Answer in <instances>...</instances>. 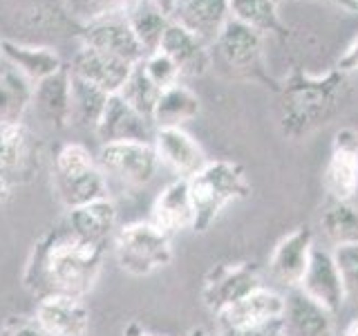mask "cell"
<instances>
[{"label":"cell","mask_w":358,"mask_h":336,"mask_svg":"<svg viewBox=\"0 0 358 336\" xmlns=\"http://www.w3.org/2000/svg\"><path fill=\"white\" fill-rule=\"evenodd\" d=\"M106 246L85 242L56 222L34 242L22 269V287L34 298L74 296L85 298L103 269Z\"/></svg>","instance_id":"cell-1"},{"label":"cell","mask_w":358,"mask_h":336,"mask_svg":"<svg viewBox=\"0 0 358 336\" xmlns=\"http://www.w3.org/2000/svg\"><path fill=\"white\" fill-rule=\"evenodd\" d=\"M278 94L280 132L291 141H300L341 117L350 108L354 88L350 74L338 67L324 74H309L302 67H294L278 85Z\"/></svg>","instance_id":"cell-2"},{"label":"cell","mask_w":358,"mask_h":336,"mask_svg":"<svg viewBox=\"0 0 358 336\" xmlns=\"http://www.w3.org/2000/svg\"><path fill=\"white\" fill-rule=\"evenodd\" d=\"M188 190L195 211L193 231L206 233L231 204L251 193V184L240 164L229 160H208L197 175L188 179Z\"/></svg>","instance_id":"cell-3"},{"label":"cell","mask_w":358,"mask_h":336,"mask_svg":"<svg viewBox=\"0 0 358 336\" xmlns=\"http://www.w3.org/2000/svg\"><path fill=\"white\" fill-rule=\"evenodd\" d=\"M52 186L65 211L108 195V182L96 164V155L78 141L63 144L54 155Z\"/></svg>","instance_id":"cell-4"},{"label":"cell","mask_w":358,"mask_h":336,"mask_svg":"<svg viewBox=\"0 0 358 336\" xmlns=\"http://www.w3.org/2000/svg\"><path fill=\"white\" fill-rule=\"evenodd\" d=\"M112 251L121 272L143 278L173 262V238L157 229L150 220H139L117 229L112 238Z\"/></svg>","instance_id":"cell-5"},{"label":"cell","mask_w":358,"mask_h":336,"mask_svg":"<svg viewBox=\"0 0 358 336\" xmlns=\"http://www.w3.org/2000/svg\"><path fill=\"white\" fill-rule=\"evenodd\" d=\"M262 34L244 22L231 18L220 31L213 48L217 50L220 59L233 74H238L246 81L262 83L264 88H273L278 92V83L266 72L264 50H262Z\"/></svg>","instance_id":"cell-6"},{"label":"cell","mask_w":358,"mask_h":336,"mask_svg":"<svg viewBox=\"0 0 358 336\" xmlns=\"http://www.w3.org/2000/svg\"><path fill=\"white\" fill-rule=\"evenodd\" d=\"M96 164L108 184L117 182L119 186L141 188L155 177L159 157L155 153L152 141H115L101 144Z\"/></svg>","instance_id":"cell-7"},{"label":"cell","mask_w":358,"mask_h":336,"mask_svg":"<svg viewBox=\"0 0 358 336\" xmlns=\"http://www.w3.org/2000/svg\"><path fill=\"white\" fill-rule=\"evenodd\" d=\"M43 160L41 141L22 121L0 123V182L9 188L36 177Z\"/></svg>","instance_id":"cell-8"},{"label":"cell","mask_w":358,"mask_h":336,"mask_svg":"<svg viewBox=\"0 0 358 336\" xmlns=\"http://www.w3.org/2000/svg\"><path fill=\"white\" fill-rule=\"evenodd\" d=\"M257 287H262V276L253 262H220L204 278L201 302L217 316Z\"/></svg>","instance_id":"cell-9"},{"label":"cell","mask_w":358,"mask_h":336,"mask_svg":"<svg viewBox=\"0 0 358 336\" xmlns=\"http://www.w3.org/2000/svg\"><path fill=\"white\" fill-rule=\"evenodd\" d=\"M78 38H81V45H85V48L112 54L132 65L145 59L126 14H101L85 18L78 25Z\"/></svg>","instance_id":"cell-10"},{"label":"cell","mask_w":358,"mask_h":336,"mask_svg":"<svg viewBox=\"0 0 358 336\" xmlns=\"http://www.w3.org/2000/svg\"><path fill=\"white\" fill-rule=\"evenodd\" d=\"M285 296L268 287H257L233 307L217 314V332H262L280 330Z\"/></svg>","instance_id":"cell-11"},{"label":"cell","mask_w":358,"mask_h":336,"mask_svg":"<svg viewBox=\"0 0 358 336\" xmlns=\"http://www.w3.org/2000/svg\"><path fill=\"white\" fill-rule=\"evenodd\" d=\"M327 200H347L358 195V130L341 128L334 134L331 153L322 173Z\"/></svg>","instance_id":"cell-12"},{"label":"cell","mask_w":358,"mask_h":336,"mask_svg":"<svg viewBox=\"0 0 358 336\" xmlns=\"http://www.w3.org/2000/svg\"><path fill=\"white\" fill-rule=\"evenodd\" d=\"M298 287L305 291L309 298L320 302L324 309H329L334 316L343 309L347 300V291H345L338 262H336L334 251L327 249V246H313L309 267Z\"/></svg>","instance_id":"cell-13"},{"label":"cell","mask_w":358,"mask_h":336,"mask_svg":"<svg viewBox=\"0 0 358 336\" xmlns=\"http://www.w3.org/2000/svg\"><path fill=\"white\" fill-rule=\"evenodd\" d=\"M152 146L157 157H159V164L171 168L179 179H190L208 164L201 144L184 128L155 130Z\"/></svg>","instance_id":"cell-14"},{"label":"cell","mask_w":358,"mask_h":336,"mask_svg":"<svg viewBox=\"0 0 358 336\" xmlns=\"http://www.w3.org/2000/svg\"><path fill=\"white\" fill-rule=\"evenodd\" d=\"M313 246H316L313 229L307 227V224L287 233L275 244L271 258H268V274H271V278L287 289L298 287L309 267Z\"/></svg>","instance_id":"cell-15"},{"label":"cell","mask_w":358,"mask_h":336,"mask_svg":"<svg viewBox=\"0 0 358 336\" xmlns=\"http://www.w3.org/2000/svg\"><path fill=\"white\" fill-rule=\"evenodd\" d=\"M280 336H334V314L300 287L287 289Z\"/></svg>","instance_id":"cell-16"},{"label":"cell","mask_w":358,"mask_h":336,"mask_svg":"<svg viewBox=\"0 0 358 336\" xmlns=\"http://www.w3.org/2000/svg\"><path fill=\"white\" fill-rule=\"evenodd\" d=\"M168 16L206 45H213L231 20V7L229 0H173Z\"/></svg>","instance_id":"cell-17"},{"label":"cell","mask_w":358,"mask_h":336,"mask_svg":"<svg viewBox=\"0 0 358 336\" xmlns=\"http://www.w3.org/2000/svg\"><path fill=\"white\" fill-rule=\"evenodd\" d=\"M132 67L134 65L128 61H121L112 54L81 45V50L72 56L70 72L83 78V81L96 85L99 90H103L106 94H119L123 83L128 81Z\"/></svg>","instance_id":"cell-18"},{"label":"cell","mask_w":358,"mask_h":336,"mask_svg":"<svg viewBox=\"0 0 358 336\" xmlns=\"http://www.w3.org/2000/svg\"><path fill=\"white\" fill-rule=\"evenodd\" d=\"M152 121L130 108L119 94H110L103 117L94 128L101 144L115 141H152L155 130Z\"/></svg>","instance_id":"cell-19"},{"label":"cell","mask_w":358,"mask_h":336,"mask_svg":"<svg viewBox=\"0 0 358 336\" xmlns=\"http://www.w3.org/2000/svg\"><path fill=\"white\" fill-rule=\"evenodd\" d=\"M210 45L197 38L193 31L184 29L177 22H171L162 38L159 52H164L171 59L182 78H199L204 76L213 65Z\"/></svg>","instance_id":"cell-20"},{"label":"cell","mask_w":358,"mask_h":336,"mask_svg":"<svg viewBox=\"0 0 358 336\" xmlns=\"http://www.w3.org/2000/svg\"><path fill=\"white\" fill-rule=\"evenodd\" d=\"M31 106L48 126L61 130L72 123V74L70 65L34 85Z\"/></svg>","instance_id":"cell-21"},{"label":"cell","mask_w":358,"mask_h":336,"mask_svg":"<svg viewBox=\"0 0 358 336\" xmlns=\"http://www.w3.org/2000/svg\"><path fill=\"white\" fill-rule=\"evenodd\" d=\"M34 316L50 336H87L90 332V307L85 305V298H41Z\"/></svg>","instance_id":"cell-22"},{"label":"cell","mask_w":358,"mask_h":336,"mask_svg":"<svg viewBox=\"0 0 358 336\" xmlns=\"http://www.w3.org/2000/svg\"><path fill=\"white\" fill-rule=\"evenodd\" d=\"M117 204L106 195L76 209H70L65 213L63 222L76 238L106 246L108 240L115 238L117 233Z\"/></svg>","instance_id":"cell-23"},{"label":"cell","mask_w":358,"mask_h":336,"mask_svg":"<svg viewBox=\"0 0 358 336\" xmlns=\"http://www.w3.org/2000/svg\"><path fill=\"white\" fill-rule=\"evenodd\" d=\"M150 222L157 229L171 235V238L175 233L193 229L195 211L193 202H190L188 179L177 177L159 190V195L155 197L150 209Z\"/></svg>","instance_id":"cell-24"},{"label":"cell","mask_w":358,"mask_h":336,"mask_svg":"<svg viewBox=\"0 0 358 336\" xmlns=\"http://www.w3.org/2000/svg\"><path fill=\"white\" fill-rule=\"evenodd\" d=\"M0 54L5 61L27 78L29 83L36 85L43 78L52 76L65 65L61 61L59 52L52 48H41V45H20L14 41H0Z\"/></svg>","instance_id":"cell-25"},{"label":"cell","mask_w":358,"mask_h":336,"mask_svg":"<svg viewBox=\"0 0 358 336\" xmlns=\"http://www.w3.org/2000/svg\"><path fill=\"white\" fill-rule=\"evenodd\" d=\"M318 227L322 238L336 246L358 244V195L347 200H327L320 211Z\"/></svg>","instance_id":"cell-26"},{"label":"cell","mask_w":358,"mask_h":336,"mask_svg":"<svg viewBox=\"0 0 358 336\" xmlns=\"http://www.w3.org/2000/svg\"><path fill=\"white\" fill-rule=\"evenodd\" d=\"M201 110L199 97L182 81L162 90L152 112V126L159 128H182L186 121H193Z\"/></svg>","instance_id":"cell-27"},{"label":"cell","mask_w":358,"mask_h":336,"mask_svg":"<svg viewBox=\"0 0 358 336\" xmlns=\"http://www.w3.org/2000/svg\"><path fill=\"white\" fill-rule=\"evenodd\" d=\"M128 22L134 31V36H137L139 45L143 54H155L159 52V45H162V38L171 25V16L166 14V11L155 3V0H139L137 5L132 9H128Z\"/></svg>","instance_id":"cell-28"},{"label":"cell","mask_w":358,"mask_h":336,"mask_svg":"<svg viewBox=\"0 0 358 336\" xmlns=\"http://www.w3.org/2000/svg\"><path fill=\"white\" fill-rule=\"evenodd\" d=\"M229 7L231 18L253 27L262 36L264 34H275V36L289 34L287 22L280 18L278 0H229Z\"/></svg>","instance_id":"cell-29"},{"label":"cell","mask_w":358,"mask_h":336,"mask_svg":"<svg viewBox=\"0 0 358 336\" xmlns=\"http://www.w3.org/2000/svg\"><path fill=\"white\" fill-rule=\"evenodd\" d=\"M31 94L34 83H29L14 67L0 74V123L22 121L25 110L31 106Z\"/></svg>","instance_id":"cell-30"},{"label":"cell","mask_w":358,"mask_h":336,"mask_svg":"<svg viewBox=\"0 0 358 336\" xmlns=\"http://www.w3.org/2000/svg\"><path fill=\"white\" fill-rule=\"evenodd\" d=\"M72 74V72H70ZM110 94L72 74V121L81 128H96Z\"/></svg>","instance_id":"cell-31"},{"label":"cell","mask_w":358,"mask_h":336,"mask_svg":"<svg viewBox=\"0 0 358 336\" xmlns=\"http://www.w3.org/2000/svg\"><path fill=\"white\" fill-rule=\"evenodd\" d=\"M159 94H162V90L150 81V76L145 74L141 63H137L132 67L128 81L123 83V88L119 90V97L126 101L130 108H134L139 115H143L150 121H152V112H155Z\"/></svg>","instance_id":"cell-32"},{"label":"cell","mask_w":358,"mask_h":336,"mask_svg":"<svg viewBox=\"0 0 358 336\" xmlns=\"http://www.w3.org/2000/svg\"><path fill=\"white\" fill-rule=\"evenodd\" d=\"M143 65V70L145 74L150 76V81L159 88V90H166V88H171L175 83H179V70H177V65L168 59V56L164 52H155V54H148L145 59L141 61Z\"/></svg>","instance_id":"cell-33"},{"label":"cell","mask_w":358,"mask_h":336,"mask_svg":"<svg viewBox=\"0 0 358 336\" xmlns=\"http://www.w3.org/2000/svg\"><path fill=\"white\" fill-rule=\"evenodd\" d=\"M334 258L341 269L347 298H358V244L336 246Z\"/></svg>","instance_id":"cell-34"},{"label":"cell","mask_w":358,"mask_h":336,"mask_svg":"<svg viewBox=\"0 0 358 336\" xmlns=\"http://www.w3.org/2000/svg\"><path fill=\"white\" fill-rule=\"evenodd\" d=\"M0 336H50L43 330V325L36 316H25V314H11L5 318Z\"/></svg>","instance_id":"cell-35"},{"label":"cell","mask_w":358,"mask_h":336,"mask_svg":"<svg viewBox=\"0 0 358 336\" xmlns=\"http://www.w3.org/2000/svg\"><path fill=\"white\" fill-rule=\"evenodd\" d=\"M139 0H83V11L87 18L101 14H128Z\"/></svg>","instance_id":"cell-36"},{"label":"cell","mask_w":358,"mask_h":336,"mask_svg":"<svg viewBox=\"0 0 358 336\" xmlns=\"http://www.w3.org/2000/svg\"><path fill=\"white\" fill-rule=\"evenodd\" d=\"M18 3L25 5V11L27 16L34 20V22H52L59 16V5H56V0H18Z\"/></svg>","instance_id":"cell-37"},{"label":"cell","mask_w":358,"mask_h":336,"mask_svg":"<svg viewBox=\"0 0 358 336\" xmlns=\"http://www.w3.org/2000/svg\"><path fill=\"white\" fill-rule=\"evenodd\" d=\"M338 70H343L345 74H352V72H358V36L347 45V50L343 52V56L336 63Z\"/></svg>","instance_id":"cell-38"},{"label":"cell","mask_w":358,"mask_h":336,"mask_svg":"<svg viewBox=\"0 0 358 336\" xmlns=\"http://www.w3.org/2000/svg\"><path fill=\"white\" fill-rule=\"evenodd\" d=\"M123 336H166V334H157V332H150L148 328H143L139 321H130L126 325V330H123Z\"/></svg>","instance_id":"cell-39"},{"label":"cell","mask_w":358,"mask_h":336,"mask_svg":"<svg viewBox=\"0 0 358 336\" xmlns=\"http://www.w3.org/2000/svg\"><path fill=\"white\" fill-rule=\"evenodd\" d=\"M331 3L347 9V11H358V0H331Z\"/></svg>","instance_id":"cell-40"},{"label":"cell","mask_w":358,"mask_h":336,"mask_svg":"<svg viewBox=\"0 0 358 336\" xmlns=\"http://www.w3.org/2000/svg\"><path fill=\"white\" fill-rule=\"evenodd\" d=\"M184 336H215V334L208 332L206 328H193V330H188Z\"/></svg>","instance_id":"cell-41"},{"label":"cell","mask_w":358,"mask_h":336,"mask_svg":"<svg viewBox=\"0 0 358 336\" xmlns=\"http://www.w3.org/2000/svg\"><path fill=\"white\" fill-rule=\"evenodd\" d=\"M343 336H358V318H354L350 325H347L345 332H343Z\"/></svg>","instance_id":"cell-42"},{"label":"cell","mask_w":358,"mask_h":336,"mask_svg":"<svg viewBox=\"0 0 358 336\" xmlns=\"http://www.w3.org/2000/svg\"><path fill=\"white\" fill-rule=\"evenodd\" d=\"M9 190H11V188H9L5 182H0V204H3V202L9 197Z\"/></svg>","instance_id":"cell-43"},{"label":"cell","mask_w":358,"mask_h":336,"mask_svg":"<svg viewBox=\"0 0 358 336\" xmlns=\"http://www.w3.org/2000/svg\"><path fill=\"white\" fill-rule=\"evenodd\" d=\"M155 3L157 5H159L164 11H166V14H168V9H171V5H173V0H155Z\"/></svg>","instance_id":"cell-44"}]
</instances>
